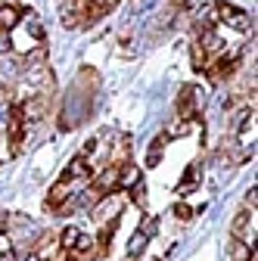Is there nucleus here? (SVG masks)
Segmentation results:
<instances>
[{
    "label": "nucleus",
    "instance_id": "obj_1",
    "mask_svg": "<svg viewBox=\"0 0 258 261\" xmlns=\"http://www.w3.org/2000/svg\"><path fill=\"white\" fill-rule=\"evenodd\" d=\"M215 13H218V22H224V25H230V28H237V31H255V22H252V16L249 13H243L240 7H234V4H227V0H218L215 4Z\"/></svg>",
    "mask_w": 258,
    "mask_h": 261
},
{
    "label": "nucleus",
    "instance_id": "obj_2",
    "mask_svg": "<svg viewBox=\"0 0 258 261\" xmlns=\"http://www.w3.org/2000/svg\"><path fill=\"white\" fill-rule=\"evenodd\" d=\"M121 208H124V199L118 196V190H112V193L100 196V199L90 205V215H93V221H96V224H106V221L118 218V215H121Z\"/></svg>",
    "mask_w": 258,
    "mask_h": 261
},
{
    "label": "nucleus",
    "instance_id": "obj_3",
    "mask_svg": "<svg viewBox=\"0 0 258 261\" xmlns=\"http://www.w3.org/2000/svg\"><path fill=\"white\" fill-rule=\"evenodd\" d=\"M202 103H205V93H202L199 87H193V84L180 87V90H177V118H190V121H193Z\"/></svg>",
    "mask_w": 258,
    "mask_h": 261
},
{
    "label": "nucleus",
    "instance_id": "obj_4",
    "mask_svg": "<svg viewBox=\"0 0 258 261\" xmlns=\"http://www.w3.org/2000/svg\"><path fill=\"white\" fill-rule=\"evenodd\" d=\"M59 22H62V28H69V31L81 28L84 25V7L78 4V0H66L62 10H59Z\"/></svg>",
    "mask_w": 258,
    "mask_h": 261
},
{
    "label": "nucleus",
    "instance_id": "obj_5",
    "mask_svg": "<svg viewBox=\"0 0 258 261\" xmlns=\"http://www.w3.org/2000/svg\"><path fill=\"white\" fill-rule=\"evenodd\" d=\"M118 168H121V165H112V162H109V165H106L100 174H96L93 187H96V193H100V196H106V193L118 190Z\"/></svg>",
    "mask_w": 258,
    "mask_h": 261
},
{
    "label": "nucleus",
    "instance_id": "obj_6",
    "mask_svg": "<svg viewBox=\"0 0 258 261\" xmlns=\"http://www.w3.org/2000/svg\"><path fill=\"white\" fill-rule=\"evenodd\" d=\"M230 261H255V243H249L243 237H234V243H230Z\"/></svg>",
    "mask_w": 258,
    "mask_h": 261
},
{
    "label": "nucleus",
    "instance_id": "obj_7",
    "mask_svg": "<svg viewBox=\"0 0 258 261\" xmlns=\"http://www.w3.org/2000/svg\"><path fill=\"white\" fill-rule=\"evenodd\" d=\"M165 149H168V134H159V137L149 143V149H146V165H149V168H156L159 162H162Z\"/></svg>",
    "mask_w": 258,
    "mask_h": 261
},
{
    "label": "nucleus",
    "instance_id": "obj_8",
    "mask_svg": "<svg viewBox=\"0 0 258 261\" xmlns=\"http://www.w3.org/2000/svg\"><path fill=\"white\" fill-rule=\"evenodd\" d=\"M199 180H202V165H190L187 168V174H184V180L177 184V193H193V190H196L199 187Z\"/></svg>",
    "mask_w": 258,
    "mask_h": 261
},
{
    "label": "nucleus",
    "instance_id": "obj_9",
    "mask_svg": "<svg viewBox=\"0 0 258 261\" xmlns=\"http://www.w3.org/2000/svg\"><path fill=\"white\" fill-rule=\"evenodd\" d=\"M137 180H140V168L131 165V162H124V165L118 168V190H131Z\"/></svg>",
    "mask_w": 258,
    "mask_h": 261
},
{
    "label": "nucleus",
    "instance_id": "obj_10",
    "mask_svg": "<svg viewBox=\"0 0 258 261\" xmlns=\"http://www.w3.org/2000/svg\"><path fill=\"white\" fill-rule=\"evenodd\" d=\"M22 22V13L16 7H0V31H13Z\"/></svg>",
    "mask_w": 258,
    "mask_h": 261
},
{
    "label": "nucleus",
    "instance_id": "obj_11",
    "mask_svg": "<svg viewBox=\"0 0 258 261\" xmlns=\"http://www.w3.org/2000/svg\"><path fill=\"white\" fill-rule=\"evenodd\" d=\"M146 243H149V237H146L143 230H137V233L131 237V243H127V258H140L143 249H146Z\"/></svg>",
    "mask_w": 258,
    "mask_h": 261
},
{
    "label": "nucleus",
    "instance_id": "obj_12",
    "mask_svg": "<svg viewBox=\"0 0 258 261\" xmlns=\"http://www.w3.org/2000/svg\"><path fill=\"white\" fill-rule=\"evenodd\" d=\"M190 59H193V69H196V72H202V69H205L209 56H205V50L199 47V41H193V44H190Z\"/></svg>",
    "mask_w": 258,
    "mask_h": 261
},
{
    "label": "nucleus",
    "instance_id": "obj_13",
    "mask_svg": "<svg viewBox=\"0 0 258 261\" xmlns=\"http://www.w3.org/2000/svg\"><path fill=\"white\" fill-rule=\"evenodd\" d=\"M246 227H249V212H240V215L234 218V224H230V233L246 240Z\"/></svg>",
    "mask_w": 258,
    "mask_h": 261
},
{
    "label": "nucleus",
    "instance_id": "obj_14",
    "mask_svg": "<svg viewBox=\"0 0 258 261\" xmlns=\"http://www.w3.org/2000/svg\"><path fill=\"white\" fill-rule=\"evenodd\" d=\"M78 233H81L78 227H66V230L59 233V243H62V249H72V246H75V240H78Z\"/></svg>",
    "mask_w": 258,
    "mask_h": 261
},
{
    "label": "nucleus",
    "instance_id": "obj_15",
    "mask_svg": "<svg viewBox=\"0 0 258 261\" xmlns=\"http://www.w3.org/2000/svg\"><path fill=\"white\" fill-rule=\"evenodd\" d=\"M131 199H134V202H137L140 208H146V187H143L140 180H137V184L131 187Z\"/></svg>",
    "mask_w": 258,
    "mask_h": 261
},
{
    "label": "nucleus",
    "instance_id": "obj_16",
    "mask_svg": "<svg viewBox=\"0 0 258 261\" xmlns=\"http://www.w3.org/2000/svg\"><path fill=\"white\" fill-rule=\"evenodd\" d=\"M146 7H152V0H127V13L131 16H140Z\"/></svg>",
    "mask_w": 258,
    "mask_h": 261
},
{
    "label": "nucleus",
    "instance_id": "obj_17",
    "mask_svg": "<svg viewBox=\"0 0 258 261\" xmlns=\"http://www.w3.org/2000/svg\"><path fill=\"white\" fill-rule=\"evenodd\" d=\"M140 230H143L146 237H152V233L159 230V221H156L152 215H146V218H143V224H140Z\"/></svg>",
    "mask_w": 258,
    "mask_h": 261
},
{
    "label": "nucleus",
    "instance_id": "obj_18",
    "mask_svg": "<svg viewBox=\"0 0 258 261\" xmlns=\"http://www.w3.org/2000/svg\"><path fill=\"white\" fill-rule=\"evenodd\" d=\"M174 218L187 224V221L193 218V208H190V205H184V202H177V205H174Z\"/></svg>",
    "mask_w": 258,
    "mask_h": 261
},
{
    "label": "nucleus",
    "instance_id": "obj_19",
    "mask_svg": "<svg viewBox=\"0 0 258 261\" xmlns=\"http://www.w3.org/2000/svg\"><path fill=\"white\" fill-rule=\"evenodd\" d=\"M13 53V41H10V31H0V56Z\"/></svg>",
    "mask_w": 258,
    "mask_h": 261
},
{
    "label": "nucleus",
    "instance_id": "obj_20",
    "mask_svg": "<svg viewBox=\"0 0 258 261\" xmlns=\"http://www.w3.org/2000/svg\"><path fill=\"white\" fill-rule=\"evenodd\" d=\"M255 205H258V193H255V187H252V190L246 193V212H249V208L255 212Z\"/></svg>",
    "mask_w": 258,
    "mask_h": 261
},
{
    "label": "nucleus",
    "instance_id": "obj_21",
    "mask_svg": "<svg viewBox=\"0 0 258 261\" xmlns=\"http://www.w3.org/2000/svg\"><path fill=\"white\" fill-rule=\"evenodd\" d=\"M7 230H10V215L0 212V233H7Z\"/></svg>",
    "mask_w": 258,
    "mask_h": 261
},
{
    "label": "nucleus",
    "instance_id": "obj_22",
    "mask_svg": "<svg viewBox=\"0 0 258 261\" xmlns=\"http://www.w3.org/2000/svg\"><path fill=\"white\" fill-rule=\"evenodd\" d=\"M22 261H41V255L38 252H28V255H22Z\"/></svg>",
    "mask_w": 258,
    "mask_h": 261
}]
</instances>
